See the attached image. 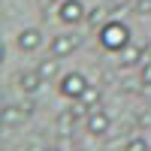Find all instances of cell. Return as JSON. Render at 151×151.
Listing matches in <instances>:
<instances>
[{"mask_svg": "<svg viewBox=\"0 0 151 151\" xmlns=\"http://www.w3.org/2000/svg\"><path fill=\"white\" fill-rule=\"evenodd\" d=\"M97 40H100V45H103L106 52H124V48L130 45V27L121 24V21H106L103 27H100Z\"/></svg>", "mask_w": 151, "mask_h": 151, "instance_id": "cell-1", "label": "cell"}, {"mask_svg": "<svg viewBox=\"0 0 151 151\" xmlns=\"http://www.w3.org/2000/svg\"><path fill=\"white\" fill-rule=\"evenodd\" d=\"M79 45H82V36L73 33V30H64V33H55L52 40H48V55H52V58H67Z\"/></svg>", "mask_w": 151, "mask_h": 151, "instance_id": "cell-2", "label": "cell"}, {"mask_svg": "<svg viewBox=\"0 0 151 151\" xmlns=\"http://www.w3.org/2000/svg\"><path fill=\"white\" fill-rule=\"evenodd\" d=\"M85 88H88V79L82 73H67V76H60V82H58V94L67 97V100H79L85 94Z\"/></svg>", "mask_w": 151, "mask_h": 151, "instance_id": "cell-3", "label": "cell"}, {"mask_svg": "<svg viewBox=\"0 0 151 151\" xmlns=\"http://www.w3.org/2000/svg\"><path fill=\"white\" fill-rule=\"evenodd\" d=\"M58 18L64 21V24H82V21L88 18V9H85L82 0H60Z\"/></svg>", "mask_w": 151, "mask_h": 151, "instance_id": "cell-4", "label": "cell"}, {"mask_svg": "<svg viewBox=\"0 0 151 151\" xmlns=\"http://www.w3.org/2000/svg\"><path fill=\"white\" fill-rule=\"evenodd\" d=\"M109 127H112L109 112H106L103 106H94V109H91V115H88V121H85V130L100 139V136H106V133H109Z\"/></svg>", "mask_w": 151, "mask_h": 151, "instance_id": "cell-5", "label": "cell"}, {"mask_svg": "<svg viewBox=\"0 0 151 151\" xmlns=\"http://www.w3.org/2000/svg\"><path fill=\"white\" fill-rule=\"evenodd\" d=\"M15 82H18V88H21V91L24 94H40V88H42V76H40V70H21L18 76H15Z\"/></svg>", "mask_w": 151, "mask_h": 151, "instance_id": "cell-6", "label": "cell"}, {"mask_svg": "<svg viewBox=\"0 0 151 151\" xmlns=\"http://www.w3.org/2000/svg\"><path fill=\"white\" fill-rule=\"evenodd\" d=\"M145 55H148V45H127V48H124V52H121V70H133V67H142L145 64Z\"/></svg>", "mask_w": 151, "mask_h": 151, "instance_id": "cell-7", "label": "cell"}, {"mask_svg": "<svg viewBox=\"0 0 151 151\" xmlns=\"http://www.w3.org/2000/svg\"><path fill=\"white\" fill-rule=\"evenodd\" d=\"M15 45L21 48V52H36V48L42 45V30H40V27H24V30L18 33Z\"/></svg>", "mask_w": 151, "mask_h": 151, "instance_id": "cell-8", "label": "cell"}, {"mask_svg": "<svg viewBox=\"0 0 151 151\" xmlns=\"http://www.w3.org/2000/svg\"><path fill=\"white\" fill-rule=\"evenodd\" d=\"M24 115H27V112H24V106H18V103H6V106H3V127H15Z\"/></svg>", "mask_w": 151, "mask_h": 151, "instance_id": "cell-9", "label": "cell"}, {"mask_svg": "<svg viewBox=\"0 0 151 151\" xmlns=\"http://www.w3.org/2000/svg\"><path fill=\"white\" fill-rule=\"evenodd\" d=\"M36 70H40V76H42L45 82L58 79V73H60V67H58V58H52V55H48L45 60H40V64H36Z\"/></svg>", "mask_w": 151, "mask_h": 151, "instance_id": "cell-10", "label": "cell"}, {"mask_svg": "<svg viewBox=\"0 0 151 151\" xmlns=\"http://www.w3.org/2000/svg\"><path fill=\"white\" fill-rule=\"evenodd\" d=\"M76 127H79V121L73 118V112H70V109H64V112H60V115H58V130L70 136V133H73Z\"/></svg>", "mask_w": 151, "mask_h": 151, "instance_id": "cell-11", "label": "cell"}, {"mask_svg": "<svg viewBox=\"0 0 151 151\" xmlns=\"http://www.w3.org/2000/svg\"><path fill=\"white\" fill-rule=\"evenodd\" d=\"M79 100H82L85 106H91V109L100 106V88H97V85H88V88H85V94H82Z\"/></svg>", "mask_w": 151, "mask_h": 151, "instance_id": "cell-12", "label": "cell"}, {"mask_svg": "<svg viewBox=\"0 0 151 151\" xmlns=\"http://www.w3.org/2000/svg\"><path fill=\"white\" fill-rule=\"evenodd\" d=\"M106 15H112V12H109V6H103V3H100V6H94V9H88V24H97L100 18H106Z\"/></svg>", "mask_w": 151, "mask_h": 151, "instance_id": "cell-13", "label": "cell"}, {"mask_svg": "<svg viewBox=\"0 0 151 151\" xmlns=\"http://www.w3.org/2000/svg\"><path fill=\"white\" fill-rule=\"evenodd\" d=\"M121 151H148V142L142 139V136H133V139H127V145H124Z\"/></svg>", "mask_w": 151, "mask_h": 151, "instance_id": "cell-14", "label": "cell"}, {"mask_svg": "<svg viewBox=\"0 0 151 151\" xmlns=\"http://www.w3.org/2000/svg\"><path fill=\"white\" fill-rule=\"evenodd\" d=\"M139 85H142V88H151V58L139 67Z\"/></svg>", "mask_w": 151, "mask_h": 151, "instance_id": "cell-15", "label": "cell"}, {"mask_svg": "<svg viewBox=\"0 0 151 151\" xmlns=\"http://www.w3.org/2000/svg\"><path fill=\"white\" fill-rule=\"evenodd\" d=\"M133 15H151V0H133Z\"/></svg>", "mask_w": 151, "mask_h": 151, "instance_id": "cell-16", "label": "cell"}, {"mask_svg": "<svg viewBox=\"0 0 151 151\" xmlns=\"http://www.w3.org/2000/svg\"><path fill=\"white\" fill-rule=\"evenodd\" d=\"M136 127H142V130L151 127V109H142L139 115H136Z\"/></svg>", "mask_w": 151, "mask_h": 151, "instance_id": "cell-17", "label": "cell"}, {"mask_svg": "<svg viewBox=\"0 0 151 151\" xmlns=\"http://www.w3.org/2000/svg\"><path fill=\"white\" fill-rule=\"evenodd\" d=\"M24 151H45V145H40V142H30V145L24 148Z\"/></svg>", "mask_w": 151, "mask_h": 151, "instance_id": "cell-18", "label": "cell"}, {"mask_svg": "<svg viewBox=\"0 0 151 151\" xmlns=\"http://www.w3.org/2000/svg\"><path fill=\"white\" fill-rule=\"evenodd\" d=\"M45 151H64V148H52V145H48V148H45Z\"/></svg>", "mask_w": 151, "mask_h": 151, "instance_id": "cell-19", "label": "cell"}, {"mask_svg": "<svg viewBox=\"0 0 151 151\" xmlns=\"http://www.w3.org/2000/svg\"><path fill=\"white\" fill-rule=\"evenodd\" d=\"M64 151H79V148H64Z\"/></svg>", "mask_w": 151, "mask_h": 151, "instance_id": "cell-20", "label": "cell"}, {"mask_svg": "<svg viewBox=\"0 0 151 151\" xmlns=\"http://www.w3.org/2000/svg\"><path fill=\"white\" fill-rule=\"evenodd\" d=\"M148 58H151V42H148Z\"/></svg>", "mask_w": 151, "mask_h": 151, "instance_id": "cell-21", "label": "cell"}]
</instances>
